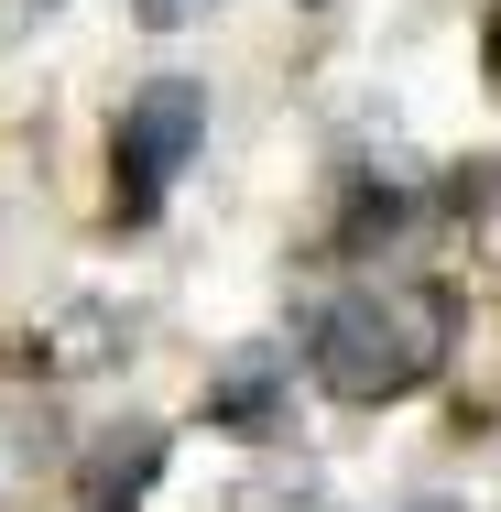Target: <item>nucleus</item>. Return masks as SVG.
<instances>
[{
  "label": "nucleus",
  "instance_id": "f257e3e1",
  "mask_svg": "<svg viewBox=\"0 0 501 512\" xmlns=\"http://www.w3.org/2000/svg\"><path fill=\"white\" fill-rule=\"evenodd\" d=\"M447 327H458V306L436 284H360V295H338L316 316L305 360H316V382L338 404H403L414 382H436Z\"/></svg>",
  "mask_w": 501,
  "mask_h": 512
},
{
  "label": "nucleus",
  "instance_id": "f03ea898",
  "mask_svg": "<svg viewBox=\"0 0 501 512\" xmlns=\"http://www.w3.org/2000/svg\"><path fill=\"white\" fill-rule=\"evenodd\" d=\"M197 142H207V88H197V77H153L142 99L120 109V207L142 218V207L186 175Z\"/></svg>",
  "mask_w": 501,
  "mask_h": 512
},
{
  "label": "nucleus",
  "instance_id": "7ed1b4c3",
  "mask_svg": "<svg viewBox=\"0 0 501 512\" xmlns=\"http://www.w3.org/2000/svg\"><path fill=\"white\" fill-rule=\"evenodd\" d=\"M164 480V425H109L99 447L77 458V512H142V491Z\"/></svg>",
  "mask_w": 501,
  "mask_h": 512
},
{
  "label": "nucleus",
  "instance_id": "20e7f679",
  "mask_svg": "<svg viewBox=\"0 0 501 512\" xmlns=\"http://www.w3.org/2000/svg\"><path fill=\"white\" fill-rule=\"evenodd\" d=\"M273 382H284L273 360H240V371H218V393H207V404L229 414L240 436H262V425H273Z\"/></svg>",
  "mask_w": 501,
  "mask_h": 512
},
{
  "label": "nucleus",
  "instance_id": "39448f33",
  "mask_svg": "<svg viewBox=\"0 0 501 512\" xmlns=\"http://www.w3.org/2000/svg\"><path fill=\"white\" fill-rule=\"evenodd\" d=\"M131 11H142V22H153V33H175V22H197L207 0H131Z\"/></svg>",
  "mask_w": 501,
  "mask_h": 512
},
{
  "label": "nucleus",
  "instance_id": "423d86ee",
  "mask_svg": "<svg viewBox=\"0 0 501 512\" xmlns=\"http://www.w3.org/2000/svg\"><path fill=\"white\" fill-rule=\"evenodd\" d=\"M480 55H491V88H501V0H491V22H480Z\"/></svg>",
  "mask_w": 501,
  "mask_h": 512
}]
</instances>
